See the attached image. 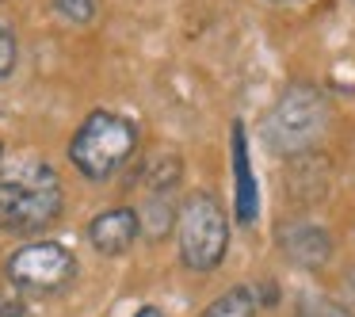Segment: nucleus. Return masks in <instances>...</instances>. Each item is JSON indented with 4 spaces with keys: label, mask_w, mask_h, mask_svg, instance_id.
Returning a JSON list of instances; mask_svg holds the SVG:
<instances>
[{
    "label": "nucleus",
    "mask_w": 355,
    "mask_h": 317,
    "mask_svg": "<svg viewBox=\"0 0 355 317\" xmlns=\"http://www.w3.org/2000/svg\"><path fill=\"white\" fill-rule=\"evenodd\" d=\"M62 214V180L50 164H35L24 176L0 184V230L42 233Z\"/></svg>",
    "instance_id": "1"
},
{
    "label": "nucleus",
    "mask_w": 355,
    "mask_h": 317,
    "mask_svg": "<svg viewBox=\"0 0 355 317\" xmlns=\"http://www.w3.org/2000/svg\"><path fill=\"white\" fill-rule=\"evenodd\" d=\"M138 146V126L115 111H92L69 142V161L88 180H107Z\"/></svg>",
    "instance_id": "2"
},
{
    "label": "nucleus",
    "mask_w": 355,
    "mask_h": 317,
    "mask_svg": "<svg viewBox=\"0 0 355 317\" xmlns=\"http://www.w3.org/2000/svg\"><path fill=\"white\" fill-rule=\"evenodd\" d=\"M176 241L191 271H214L230 248V218L222 203L207 191H195L176 214Z\"/></svg>",
    "instance_id": "3"
},
{
    "label": "nucleus",
    "mask_w": 355,
    "mask_h": 317,
    "mask_svg": "<svg viewBox=\"0 0 355 317\" xmlns=\"http://www.w3.org/2000/svg\"><path fill=\"white\" fill-rule=\"evenodd\" d=\"M324 126H329L324 96L313 85H291L268 115V142L279 153H302L321 138Z\"/></svg>",
    "instance_id": "4"
},
{
    "label": "nucleus",
    "mask_w": 355,
    "mask_h": 317,
    "mask_svg": "<svg viewBox=\"0 0 355 317\" xmlns=\"http://www.w3.org/2000/svg\"><path fill=\"white\" fill-rule=\"evenodd\" d=\"M77 260L58 241H35L8 256V279L27 294H54L73 283Z\"/></svg>",
    "instance_id": "5"
},
{
    "label": "nucleus",
    "mask_w": 355,
    "mask_h": 317,
    "mask_svg": "<svg viewBox=\"0 0 355 317\" xmlns=\"http://www.w3.org/2000/svg\"><path fill=\"white\" fill-rule=\"evenodd\" d=\"M138 230H141L138 214L130 207H115V210H103V214L92 218L88 241H92V248L100 256H123L138 241Z\"/></svg>",
    "instance_id": "6"
},
{
    "label": "nucleus",
    "mask_w": 355,
    "mask_h": 317,
    "mask_svg": "<svg viewBox=\"0 0 355 317\" xmlns=\"http://www.w3.org/2000/svg\"><path fill=\"white\" fill-rule=\"evenodd\" d=\"M283 252L302 268H321L332 252V237L321 225H294L283 233Z\"/></svg>",
    "instance_id": "7"
},
{
    "label": "nucleus",
    "mask_w": 355,
    "mask_h": 317,
    "mask_svg": "<svg viewBox=\"0 0 355 317\" xmlns=\"http://www.w3.org/2000/svg\"><path fill=\"white\" fill-rule=\"evenodd\" d=\"M233 172H237V222H252L256 218V180H252V164H248V142H245V126L233 123Z\"/></svg>",
    "instance_id": "8"
},
{
    "label": "nucleus",
    "mask_w": 355,
    "mask_h": 317,
    "mask_svg": "<svg viewBox=\"0 0 355 317\" xmlns=\"http://www.w3.org/2000/svg\"><path fill=\"white\" fill-rule=\"evenodd\" d=\"M202 317H256V302L245 286H233V291H225L218 302H210V306L202 309Z\"/></svg>",
    "instance_id": "9"
},
{
    "label": "nucleus",
    "mask_w": 355,
    "mask_h": 317,
    "mask_svg": "<svg viewBox=\"0 0 355 317\" xmlns=\"http://www.w3.org/2000/svg\"><path fill=\"white\" fill-rule=\"evenodd\" d=\"M58 16H65L69 24H88L96 16V0H54Z\"/></svg>",
    "instance_id": "10"
},
{
    "label": "nucleus",
    "mask_w": 355,
    "mask_h": 317,
    "mask_svg": "<svg viewBox=\"0 0 355 317\" xmlns=\"http://www.w3.org/2000/svg\"><path fill=\"white\" fill-rule=\"evenodd\" d=\"M298 317H352V314H347L344 306H336V302H329V298H302Z\"/></svg>",
    "instance_id": "11"
},
{
    "label": "nucleus",
    "mask_w": 355,
    "mask_h": 317,
    "mask_svg": "<svg viewBox=\"0 0 355 317\" xmlns=\"http://www.w3.org/2000/svg\"><path fill=\"white\" fill-rule=\"evenodd\" d=\"M16 69V35L0 24V80Z\"/></svg>",
    "instance_id": "12"
},
{
    "label": "nucleus",
    "mask_w": 355,
    "mask_h": 317,
    "mask_svg": "<svg viewBox=\"0 0 355 317\" xmlns=\"http://www.w3.org/2000/svg\"><path fill=\"white\" fill-rule=\"evenodd\" d=\"M24 302L19 298H8V294H0V317H24Z\"/></svg>",
    "instance_id": "13"
},
{
    "label": "nucleus",
    "mask_w": 355,
    "mask_h": 317,
    "mask_svg": "<svg viewBox=\"0 0 355 317\" xmlns=\"http://www.w3.org/2000/svg\"><path fill=\"white\" fill-rule=\"evenodd\" d=\"M134 317H164V314H161V309H153V306H146V309H138Z\"/></svg>",
    "instance_id": "14"
},
{
    "label": "nucleus",
    "mask_w": 355,
    "mask_h": 317,
    "mask_svg": "<svg viewBox=\"0 0 355 317\" xmlns=\"http://www.w3.org/2000/svg\"><path fill=\"white\" fill-rule=\"evenodd\" d=\"M0 161H4V142H0Z\"/></svg>",
    "instance_id": "15"
},
{
    "label": "nucleus",
    "mask_w": 355,
    "mask_h": 317,
    "mask_svg": "<svg viewBox=\"0 0 355 317\" xmlns=\"http://www.w3.org/2000/svg\"><path fill=\"white\" fill-rule=\"evenodd\" d=\"M283 4H291V0H283Z\"/></svg>",
    "instance_id": "16"
}]
</instances>
